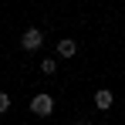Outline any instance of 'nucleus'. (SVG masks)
I'll return each instance as SVG.
<instances>
[{"label": "nucleus", "instance_id": "obj_1", "mask_svg": "<svg viewBox=\"0 0 125 125\" xmlns=\"http://www.w3.org/2000/svg\"><path fill=\"white\" fill-rule=\"evenodd\" d=\"M31 115H37V118H47V115H54V98L41 91V95H34L31 98Z\"/></svg>", "mask_w": 125, "mask_h": 125}, {"label": "nucleus", "instance_id": "obj_2", "mask_svg": "<svg viewBox=\"0 0 125 125\" xmlns=\"http://www.w3.org/2000/svg\"><path fill=\"white\" fill-rule=\"evenodd\" d=\"M41 44H44V34L37 31V27H27V31L21 34V47L24 51H37Z\"/></svg>", "mask_w": 125, "mask_h": 125}, {"label": "nucleus", "instance_id": "obj_3", "mask_svg": "<svg viewBox=\"0 0 125 125\" xmlns=\"http://www.w3.org/2000/svg\"><path fill=\"white\" fill-rule=\"evenodd\" d=\"M112 105H115V91H108V88H98V91H95V108H98V112H108Z\"/></svg>", "mask_w": 125, "mask_h": 125}, {"label": "nucleus", "instance_id": "obj_4", "mask_svg": "<svg viewBox=\"0 0 125 125\" xmlns=\"http://www.w3.org/2000/svg\"><path fill=\"white\" fill-rule=\"evenodd\" d=\"M78 54V41L74 37H61L58 41V58H74Z\"/></svg>", "mask_w": 125, "mask_h": 125}, {"label": "nucleus", "instance_id": "obj_5", "mask_svg": "<svg viewBox=\"0 0 125 125\" xmlns=\"http://www.w3.org/2000/svg\"><path fill=\"white\" fill-rule=\"evenodd\" d=\"M41 71H44V74H54V71H58L54 58H44V61H41Z\"/></svg>", "mask_w": 125, "mask_h": 125}, {"label": "nucleus", "instance_id": "obj_6", "mask_svg": "<svg viewBox=\"0 0 125 125\" xmlns=\"http://www.w3.org/2000/svg\"><path fill=\"white\" fill-rule=\"evenodd\" d=\"M3 112H10V95H7V91H0V115H3Z\"/></svg>", "mask_w": 125, "mask_h": 125}, {"label": "nucleus", "instance_id": "obj_7", "mask_svg": "<svg viewBox=\"0 0 125 125\" xmlns=\"http://www.w3.org/2000/svg\"><path fill=\"white\" fill-rule=\"evenodd\" d=\"M74 125H91V122H84V118H81V122H74Z\"/></svg>", "mask_w": 125, "mask_h": 125}]
</instances>
